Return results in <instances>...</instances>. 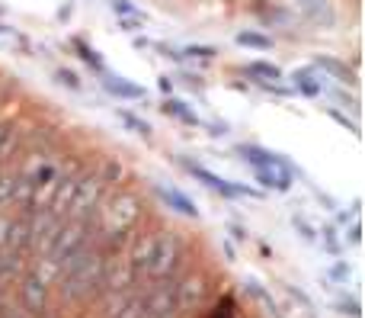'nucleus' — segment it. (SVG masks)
<instances>
[{
  "label": "nucleus",
  "mask_w": 365,
  "mask_h": 318,
  "mask_svg": "<svg viewBox=\"0 0 365 318\" xmlns=\"http://www.w3.org/2000/svg\"><path fill=\"white\" fill-rule=\"evenodd\" d=\"M0 16H4V6H0Z\"/></svg>",
  "instance_id": "obj_17"
},
{
  "label": "nucleus",
  "mask_w": 365,
  "mask_h": 318,
  "mask_svg": "<svg viewBox=\"0 0 365 318\" xmlns=\"http://www.w3.org/2000/svg\"><path fill=\"white\" fill-rule=\"evenodd\" d=\"M182 167H186L189 174H192L199 184H205L208 190H218L221 197H240V193H250V197H257L253 190H244V187H234L231 180H225V177H218V174H212V171H205V167H199V164H189V161H182Z\"/></svg>",
  "instance_id": "obj_2"
},
{
  "label": "nucleus",
  "mask_w": 365,
  "mask_h": 318,
  "mask_svg": "<svg viewBox=\"0 0 365 318\" xmlns=\"http://www.w3.org/2000/svg\"><path fill=\"white\" fill-rule=\"evenodd\" d=\"M160 109H164L167 116H177V119H180V122H186V126H202V119H199V116H195L182 100H173V96H167L164 106H160Z\"/></svg>",
  "instance_id": "obj_6"
},
{
  "label": "nucleus",
  "mask_w": 365,
  "mask_h": 318,
  "mask_svg": "<svg viewBox=\"0 0 365 318\" xmlns=\"http://www.w3.org/2000/svg\"><path fill=\"white\" fill-rule=\"evenodd\" d=\"M182 55H192V58H205V61H212V58L218 55V51H215L212 45H189V49L182 51Z\"/></svg>",
  "instance_id": "obj_13"
},
{
  "label": "nucleus",
  "mask_w": 365,
  "mask_h": 318,
  "mask_svg": "<svg viewBox=\"0 0 365 318\" xmlns=\"http://www.w3.org/2000/svg\"><path fill=\"white\" fill-rule=\"evenodd\" d=\"M71 45H74V51L83 58V61L90 64V68H93V71H100V74H106V64H103L100 51H96V49H90V45L83 42V39H74V42H71Z\"/></svg>",
  "instance_id": "obj_7"
},
{
  "label": "nucleus",
  "mask_w": 365,
  "mask_h": 318,
  "mask_svg": "<svg viewBox=\"0 0 365 318\" xmlns=\"http://www.w3.org/2000/svg\"><path fill=\"white\" fill-rule=\"evenodd\" d=\"M237 45H247V49H272V39L269 36H259V32H237Z\"/></svg>",
  "instance_id": "obj_10"
},
{
  "label": "nucleus",
  "mask_w": 365,
  "mask_h": 318,
  "mask_svg": "<svg viewBox=\"0 0 365 318\" xmlns=\"http://www.w3.org/2000/svg\"><path fill=\"white\" fill-rule=\"evenodd\" d=\"M119 116H122V119H125V126L132 129V132H141V135H145V139H151V126H148L145 119H138V116H135V113H128V109H119Z\"/></svg>",
  "instance_id": "obj_11"
},
{
  "label": "nucleus",
  "mask_w": 365,
  "mask_h": 318,
  "mask_svg": "<svg viewBox=\"0 0 365 318\" xmlns=\"http://www.w3.org/2000/svg\"><path fill=\"white\" fill-rule=\"evenodd\" d=\"M109 6H113L115 16H141V10L132 4V0H109Z\"/></svg>",
  "instance_id": "obj_12"
},
{
  "label": "nucleus",
  "mask_w": 365,
  "mask_h": 318,
  "mask_svg": "<svg viewBox=\"0 0 365 318\" xmlns=\"http://www.w3.org/2000/svg\"><path fill=\"white\" fill-rule=\"evenodd\" d=\"M292 81H295V87L302 90L304 96H321V90H324L321 77H317L311 68H298L295 74H292Z\"/></svg>",
  "instance_id": "obj_4"
},
{
  "label": "nucleus",
  "mask_w": 365,
  "mask_h": 318,
  "mask_svg": "<svg viewBox=\"0 0 365 318\" xmlns=\"http://www.w3.org/2000/svg\"><path fill=\"white\" fill-rule=\"evenodd\" d=\"M317 68H324V71H330V74H336L340 81H346V84H356V74L346 68L343 61H336V58H330V55H321L317 58Z\"/></svg>",
  "instance_id": "obj_8"
},
{
  "label": "nucleus",
  "mask_w": 365,
  "mask_h": 318,
  "mask_svg": "<svg viewBox=\"0 0 365 318\" xmlns=\"http://www.w3.org/2000/svg\"><path fill=\"white\" fill-rule=\"evenodd\" d=\"M158 90H160V94H164V96H170L173 94V77H160V81H158Z\"/></svg>",
  "instance_id": "obj_16"
},
{
  "label": "nucleus",
  "mask_w": 365,
  "mask_h": 318,
  "mask_svg": "<svg viewBox=\"0 0 365 318\" xmlns=\"http://www.w3.org/2000/svg\"><path fill=\"white\" fill-rule=\"evenodd\" d=\"M327 113H330V119H336V122H340V126H343V129H346V132L359 135V126H356V122H353V119H346V116H343V113H340V109H327Z\"/></svg>",
  "instance_id": "obj_14"
},
{
  "label": "nucleus",
  "mask_w": 365,
  "mask_h": 318,
  "mask_svg": "<svg viewBox=\"0 0 365 318\" xmlns=\"http://www.w3.org/2000/svg\"><path fill=\"white\" fill-rule=\"evenodd\" d=\"M237 151L253 171H289V174H295V167H292L282 154L266 151V148H259V145H240Z\"/></svg>",
  "instance_id": "obj_1"
},
{
  "label": "nucleus",
  "mask_w": 365,
  "mask_h": 318,
  "mask_svg": "<svg viewBox=\"0 0 365 318\" xmlns=\"http://www.w3.org/2000/svg\"><path fill=\"white\" fill-rule=\"evenodd\" d=\"M158 197L164 199L167 206H173V209L177 212H182V216H199V209H195V203H189L186 197H182V193H177V190H164V187H158Z\"/></svg>",
  "instance_id": "obj_5"
},
{
  "label": "nucleus",
  "mask_w": 365,
  "mask_h": 318,
  "mask_svg": "<svg viewBox=\"0 0 365 318\" xmlns=\"http://www.w3.org/2000/svg\"><path fill=\"white\" fill-rule=\"evenodd\" d=\"M55 77H58V81H61L64 84V87H71V90H81V81H77V74H74V71H55Z\"/></svg>",
  "instance_id": "obj_15"
},
{
  "label": "nucleus",
  "mask_w": 365,
  "mask_h": 318,
  "mask_svg": "<svg viewBox=\"0 0 365 318\" xmlns=\"http://www.w3.org/2000/svg\"><path fill=\"white\" fill-rule=\"evenodd\" d=\"M103 87H106L113 96H122V100H145L148 96L145 87H138V84H132L128 77H119V74H106Z\"/></svg>",
  "instance_id": "obj_3"
},
{
  "label": "nucleus",
  "mask_w": 365,
  "mask_h": 318,
  "mask_svg": "<svg viewBox=\"0 0 365 318\" xmlns=\"http://www.w3.org/2000/svg\"><path fill=\"white\" fill-rule=\"evenodd\" d=\"M247 74H257L263 81H282V68H276L269 61H250L247 64Z\"/></svg>",
  "instance_id": "obj_9"
}]
</instances>
